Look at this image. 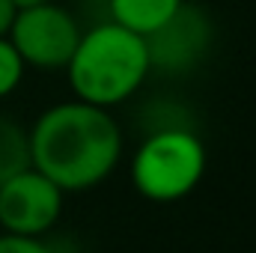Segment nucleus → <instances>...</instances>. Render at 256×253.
Returning <instances> with one entry per match:
<instances>
[{
	"mask_svg": "<svg viewBox=\"0 0 256 253\" xmlns=\"http://www.w3.org/2000/svg\"><path fill=\"white\" fill-rule=\"evenodd\" d=\"M206 146L188 128H161L143 137L131 155L134 190L149 202H179L206 176Z\"/></svg>",
	"mask_w": 256,
	"mask_h": 253,
	"instance_id": "3",
	"label": "nucleus"
},
{
	"mask_svg": "<svg viewBox=\"0 0 256 253\" xmlns=\"http://www.w3.org/2000/svg\"><path fill=\"white\" fill-rule=\"evenodd\" d=\"M27 146L30 167L63 194H80L114 176L126 143L110 110L68 98L36 116L27 131Z\"/></svg>",
	"mask_w": 256,
	"mask_h": 253,
	"instance_id": "1",
	"label": "nucleus"
},
{
	"mask_svg": "<svg viewBox=\"0 0 256 253\" xmlns=\"http://www.w3.org/2000/svg\"><path fill=\"white\" fill-rule=\"evenodd\" d=\"M208 39H212L208 18L200 9L185 3L158 33H152L146 39L152 68H161V72L191 68L202 57V51L208 48Z\"/></svg>",
	"mask_w": 256,
	"mask_h": 253,
	"instance_id": "6",
	"label": "nucleus"
},
{
	"mask_svg": "<svg viewBox=\"0 0 256 253\" xmlns=\"http://www.w3.org/2000/svg\"><path fill=\"white\" fill-rule=\"evenodd\" d=\"M15 15H18V6L12 0H0V39L9 36V30L15 24Z\"/></svg>",
	"mask_w": 256,
	"mask_h": 253,
	"instance_id": "11",
	"label": "nucleus"
},
{
	"mask_svg": "<svg viewBox=\"0 0 256 253\" xmlns=\"http://www.w3.org/2000/svg\"><path fill=\"white\" fill-rule=\"evenodd\" d=\"M24 72H27V66L21 60V54L15 51V45L9 42V36L0 39V102L9 98L21 86Z\"/></svg>",
	"mask_w": 256,
	"mask_h": 253,
	"instance_id": "9",
	"label": "nucleus"
},
{
	"mask_svg": "<svg viewBox=\"0 0 256 253\" xmlns=\"http://www.w3.org/2000/svg\"><path fill=\"white\" fill-rule=\"evenodd\" d=\"M0 253H54L42 238H27V236H9L0 232Z\"/></svg>",
	"mask_w": 256,
	"mask_h": 253,
	"instance_id": "10",
	"label": "nucleus"
},
{
	"mask_svg": "<svg viewBox=\"0 0 256 253\" xmlns=\"http://www.w3.org/2000/svg\"><path fill=\"white\" fill-rule=\"evenodd\" d=\"M30 167V146L27 134L18 126L0 120V182Z\"/></svg>",
	"mask_w": 256,
	"mask_h": 253,
	"instance_id": "8",
	"label": "nucleus"
},
{
	"mask_svg": "<svg viewBox=\"0 0 256 253\" xmlns=\"http://www.w3.org/2000/svg\"><path fill=\"white\" fill-rule=\"evenodd\" d=\"M182 6L185 0H108L110 21L143 39L158 33Z\"/></svg>",
	"mask_w": 256,
	"mask_h": 253,
	"instance_id": "7",
	"label": "nucleus"
},
{
	"mask_svg": "<svg viewBox=\"0 0 256 253\" xmlns=\"http://www.w3.org/2000/svg\"><path fill=\"white\" fill-rule=\"evenodd\" d=\"M66 194L36 167L0 182V226L9 236L42 238L57 226Z\"/></svg>",
	"mask_w": 256,
	"mask_h": 253,
	"instance_id": "5",
	"label": "nucleus"
},
{
	"mask_svg": "<svg viewBox=\"0 0 256 253\" xmlns=\"http://www.w3.org/2000/svg\"><path fill=\"white\" fill-rule=\"evenodd\" d=\"M12 3L21 9V6H36V3H48V0H12Z\"/></svg>",
	"mask_w": 256,
	"mask_h": 253,
	"instance_id": "12",
	"label": "nucleus"
},
{
	"mask_svg": "<svg viewBox=\"0 0 256 253\" xmlns=\"http://www.w3.org/2000/svg\"><path fill=\"white\" fill-rule=\"evenodd\" d=\"M152 74L146 39L108 21L80 33V42L66 66L68 86L78 102L116 108L128 102Z\"/></svg>",
	"mask_w": 256,
	"mask_h": 253,
	"instance_id": "2",
	"label": "nucleus"
},
{
	"mask_svg": "<svg viewBox=\"0 0 256 253\" xmlns=\"http://www.w3.org/2000/svg\"><path fill=\"white\" fill-rule=\"evenodd\" d=\"M80 33L84 30L78 18L57 0H48L18 9L15 24L9 30V42L15 45L27 68L33 66L42 72H57L68 66L80 42Z\"/></svg>",
	"mask_w": 256,
	"mask_h": 253,
	"instance_id": "4",
	"label": "nucleus"
}]
</instances>
